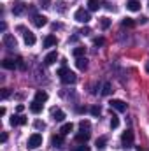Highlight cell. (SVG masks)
Masks as SVG:
<instances>
[{
  "label": "cell",
  "mask_w": 149,
  "mask_h": 151,
  "mask_svg": "<svg viewBox=\"0 0 149 151\" xmlns=\"http://www.w3.org/2000/svg\"><path fill=\"white\" fill-rule=\"evenodd\" d=\"M58 76H60L62 83H65V84H74L75 81H77V76H75L72 70H69L67 67H62V69L58 70Z\"/></svg>",
  "instance_id": "6da1fadb"
},
{
  "label": "cell",
  "mask_w": 149,
  "mask_h": 151,
  "mask_svg": "<svg viewBox=\"0 0 149 151\" xmlns=\"http://www.w3.org/2000/svg\"><path fill=\"white\" fill-rule=\"evenodd\" d=\"M121 144L125 148H132L133 146V132L132 130H125L121 135Z\"/></svg>",
  "instance_id": "7a4b0ae2"
},
{
  "label": "cell",
  "mask_w": 149,
  "mask_h": 151,
  "mask_svg": "<svg viewBox=\"0 0 149 151\" xmlns=\"http://www.w3.org/2000/svg\"><path fill=\"white\" fill-rule=\"evenodd\" d=\"M74 18H75V21H79V23H88L91 18H90V12L86 11V9H77L75 11V14H74Z\"/></svg>",
  "instance_id": "3957f363"
},
{
  "label": "cell",
  "mask_w": 149,
  "mask_h": 151,
  "mask_svg": "<svg viewBox=\"0 0 149 151\" xmlns=\"http://www.w3.org/2000/svg\"><path fill=\"white\" fill-rule=\"evenodd\" d=\"M39 146H42V135L40 134H32L28 137V148L30 150H35Z\"/></svg>",
  "instance_id": "277c9868"
},
{
  "label": "cell",
  "mask_w": 149,
  "mask_h": 151,
  "mask_svg": "<svg viewBox=\"0 0 149 151\" xmlns=\"http://www.w3.org/2000/svg\"><path fill=\"white\" fill-rule=\"evenodd\" d=\"M109 106H111L112 109H116L117 113H125L126 111V104L123 100H119V99H112L111 102H109Z\"/></svg>",
  "instance_id": "5b68a950"
},
{
  "label": "cell",
  "mask_w": 149,
  "mask_h": 151,
  "mask_svg": "<svg viewBox=\"0 0 149 151\" xmlns=\"http://www.w3.org/2000/svg\"><path fill=\"white\" fill-rule=\"evenodd\" d=\"M2 40H4V46H5L7 49H14V47H16V39L12 37L11 34H5Z\"/></svg>",
  "instance_id": "8992f818"
},
{
  "label": "cell",
  "mask_w": 149,
  "mask_h": 151,
  "mask_svg": "<svg viewBox=\"0 0 149 151\" xmlns=\"http://www.w3.org/2000/svg\"><path fill=\"white\" fill-rule=\"evenodd\" d=\"M32 23H34L37 28H42V27H46V25H47V18H46V16H40V14H37V16H34Z\"/></svg>",
  "instance_id": "52a82bcc"
},
{
  "label": "cell",
  "mask_w": 149,
  "mask_h": 151,
  "mask_svg": "<svg viewBox=\"0 0 149 151\" xmlns=\"http://www.w3.org/2000/svg\"><path fill=\"white\" fill-rule=\"evenodd\" d=\"M51 116H53L54 121H63V119H65V113H63L60 107H53V109H51Z\"/></svg>",
  "instance_id": "ba28073f"
},
{
  "label": "cell",
  "mask_w": 149,
  "mask_h": 151,
  "mask_svg": "<svg viewBox=\"0 0 149 151\" xmlns=\"http://www.w3.org/2000/svg\"><path fill=\"white\" fill-rule=\"evenodd\" d=\"M2 67H4V69H9V70H14V69H18V60L5 58V60L2 62Z\"/></svg>",
  "instance_id": "9c48e42d"
},
{
  "label": "cell",
  "mask_w": 149,
  "mask_h": 151,
  "mask_svg": "<svg viewBox=\"0 0 149 151\" xmlns=\"http://www.w3.org/2000/svg\"><path fill=\"white\" fill-rule=\"evenodd\" d=\"M88 139H90V132H86V130H81L79 134H75V142H79V144H86Z\"/></svg>",
  "instance_id": "30bf717a"
},
{
  "label": "cell",
  "mask_w": 149,
  "mask_h": 151,
  "mask_svg": "<svg viewBox=\"0 0 149 151\" xmlns=\"http://www.w3.org/2000/svg\"><path fill=\"white\" fill-rule=\"evenodd\" d=\"M23 32H25V34H23L25 44H27V46H34V44H35V40H37V39H35V35H34L32 32H28V30H23Z\"/></svg>",
  "instance_id": "8fae6325"
},
{
  "label": "cell",
  "mask_w": 149,
  "mask_h": 151,
  "mask_svg": "<svg viewBox=\"0 0 149 151\" xmlns=\"http://www.w3.org/2000/svg\"><path fill=\"white\" fill-rule=\"evenodd\" d=\"M126 9L132 11V12H137V11H140V2L139 0H128L126 2Z\"/></svg>",
  "instance_id": "7c38bea8"
},
{
  "label": "cell",
  "mask_w": 149,
  "mask_h": 151,
  "mask_svg": "<svg viewBox=\"0 0 149 151\" xmlns=\"http://www.w3.org/2000/svg\"><path fill=\"white\" fill-rule=\"evenodd\" d=\"M56 60H58V53H56V51H51V53H47V55H46L44 63H46V65H53Z\"/></svg>",
  "instance_id": "4fadbf2b"
},
{
  "label": "cell",
  "mask_w": 149,
  "mask_h": 151,
  "mask_svg": "<svg viewBox=\"0 0 149 151\" xmlns=\"http://www.w3.org/2000/svg\"><path fill=\"white\" fill-rule=\"evenodd\" d=\"M12 12H14L16 16L23 14V12H25V4H23V2H14V5H12Z\"/></svg>",
  "instance_id": "5bb4252c"
},
{
  "label": "cell",
  "mask_w": 149,
  "mask_h": 151,
  "mask_svg": "<svg viewBox=\"0 0 149 151\" xmlns=\"http://www.w3.org/2000/svg\"><path fill=\"white\" fill-rule=\"evenodd\" d=\"M27 121H28V119H27L25 116H21V114H19V116H12V118H11V125H12V127H16V125H25Z\"/></svg>",
  "instance_id": "9a60e30c"
},
{
  "label": "cell",
  "mask_w": 149,
  "mask_h": 151,
  "mask_svg": "<svg viewBox=\"0 0 149 151\" xmlns=\"http://www.w3.org/2000/svg\"><path fill=\"white\" fill-rule=\"evenodd\" d=\"M51 142H53V146H56V148H63V144H65L63 135H53V137H51Z\"/></svg>",
  "instance_id": "2e32d148"
},
{
  "label": "cell",
  "mask_w": 149,
  "mask_h": 151,
  "mask_svg": "<svg viewBox=\"0 0 149 151\" xmlns=\"http://www.w3.org/2000/svg\"><path fill=\"white\" fill-rule=\"evenodd\" d=\"M56 44H58V39L54 37V35H47V37L44 39V47H53Z\"/></svg>",
  "instance_id": "e0dca14e"
},
{
  "label": "cell",
  "mask_w": 149,
  "mask_h": 151,
  "mask_svg": "<svg viewBox=\"0 0 149 151\" xmlns=\"http://www.w3.org/2000/svg\"><path fill=\"white\" fill-rule=\"evenodd\" d=\"M75 67H77L79 70H86V69H88V60L82 58V56L77 58V60H75Z\"/></svg>",
  "instance_id": "ac0fdd59"
},
{
  "label": "cell",
  "mask_w": 149,
  "mask_h": 151,
  "mask_svg": "<svg viewBox=\"0 0 149 151\" xmlns=\"http://www.w3.org/2000/svg\"><path fill=\"white\" fill-rule=\"evenodd\" d=\"M35 100H37V102H40V104H44V102L47 100V93H46L44 90H39L37 93H35Z\"/></svg>",
  "instance_id": "d6986e66"
},
{
  "label": "cell",
  "mask_w": 149,
  "mask_h": 151,
  "mask_svg": "<svg viewBox=\"0 0 149 151\" xmlns=\"http://www.w3.org/2000/svg\"><path fill=\"white\" fill-rule=\"evenodd\" d=\"M30 111H32L34 114H39L40 111H42V104H40V102H37V100H34V102L30 104Z\"/></svg>",
  "instance_id": "ffe728a7"
},
{
  "label": "cell",
  "mask_w": 149,
  "mask_h": 151,
  "mask_svg": "<svg viewBox=\"0 0 149 151\" xmlns=\"http://www.w3.org/2000/svg\"><path fill=\"white\" fill-rule=\"evenodd\" d=\"M72 130H74V125H72V123H65V125H62V128H60L62 135H67V134H70Z\"/></svg>",
  "instance_id": "44dd1931"
},
{
  "label": "cell",
  "mask_w": 149,
  "mask_h": 151,
  "mask_svg": "<svg viewBox=\"0 0 149 151\" xmlns=\"http://www.w3.org/2000/svg\"><path fill=\"white\" fill-rule=\"evenodd\" d=\"M121 27H123V28H133V27H135V21H133L132 18H125V19L121 21Z\"/></svg>",
  "instance_id": "7402d4cb"
},
{
  "label": "cell",
  "mask_w": 149,
  "mask_h": 151,
  "mask_svg": "<svg viewBox=\"0 0 149 151\" xmlns=\"http://www.w3.org/2000/svg\"><path fill=\"white\" fill-rule=\"evenodd\" d=\"M88 7H90V11H98L100 9V2L98 0H88Z\"/></svg>",
  "instance_id": "603a6c76"
},
{
  "label": "cell",
  "mask_w": 149,
  "mask_h": 151,
  "mask_svg": "<svg viewBox=\"0 0 149 151\" xmlns=\"http://www.w3.org/2000/svg\"><path fill=\"white\" fill-rule=\"evenodd\" d=\"M84 53H86V47H82V46H77V47H74V56H75V58H81Z\"/></svg>",
  "instance_id": "cb8c5ba5"
},
{
  "label": "cell",
  "mask_w": 149,
  "mask_h": 151,
  "mask_svg": "<svg viewBox=\"0 0 149 151\" xmlns=\"http://www.w3.org/2000/svg\"><path fill=\"white\" fill-rule=\"evenodd\" d=\"M79 128H81V130H86V132H90V128H91V123H90L88 119H82V121H79Z\"/></svg>",
  "instance_id": "d4e9b609"
},
{
  "label": "cell",
  "mask_w": 149,
  "mask_h": 151,
  "mask_svg": "<svg viewBox=\"0 0 149 151\" xmlns=\"http://www.w3.org/2000/svg\"><path fill=\"white\" fill-rule=\"evenodd\" d=\"M105 144H107V137H98V139H97V148H98V150H104Z\"/></svg>",
  "instance_id": "484cf974"
},
{
  "label": "cell",
  "mask_w": 149,
  "mask_h": 151,
  "mask_svg": "<svg viewBox=\"0 0 149 151\" xmlns=\"http://www.w3.org/2000/svg\"><path fill=\"white\" fill-rule=\"evenodd\" d=\"M100 27H102L104 30H107V28L111 27V19H109V18H102V19H100Z\"/></svg>",
  "instance_id": "4316f807"
},
{
  "label": "cell",
  "mask_w": 149,
  "mask_h": 151,
  "mask_svg": "<svg viewBox=\"0 0 149 151\" xmlns=\"http://www.w3.org/2000/svg\"><path fill=\"white\" fill-rule=\"evenodd\" d=\"M111 127L112 128H117V127H119V118H117L116 114H112L111 116Z\"/></svg>",
  "instance_id": "83f0119b"
},
{
  "label": "cell",
  "mask_w": 149,
  "mask_h": 151,
  "mask_svg": "<svg viewBox=\"0 0 149 151\" xmlns=\"http://www.w3.org/2000/svg\"><path fill=\"white\" fill-rule=\"evenodd\" d=\"M72 151H91V150H90V146H86V144H79V146H74Z\"/></svg>",
  "instance_id": "f1b7e54d"
},
{
  "label": "cell",
  "mask_w": 149,
  "mask_h": 151,
  "mask_svg": "<svg viewBox=\"0 0 149 151\" xmlns=\"http://www.w3.org/2000/svg\"><path fill=\"white\" fill-rule=\"evenodd\" d=\"M111 91H112L111 83H105V84H104V90H102V93H104V95H111Z\"/></svg>",
  "instance_id": "f546056e"
},
{
  "label": "cell",
  "mask_w": 149,
  "mask_h": 151,
  "mask_svg": "<svg viewBox=\"0 0 149 151\" xmlns=\"http://www.w3.org/2000/svg\"><path fill=\"white\" fill-rule=\"evenodd\" d=\"M93 44H95V46H104V44H105V39L104 37H97L95 40H93Z\"/></svg>",
  "instance_id": "4dcf8cb0"
},
{
  "label": "cell",
  "mask_w": 149,
  "mask_h": 151,
  "mask_svg": "<svg viewBox=\"0 0 149 151\" xmlns=\"http://www.w3.org/2000/svg\"><path fill=\"white\" fill-rule=\"evenodd\" d=\"M100 113H102V109H100L98 106H93V107H91V114H93V116H100Z\"/></svg>",
  "instance_id": "1f68e13d"
},
{
  "label": "cell",
  "mask_w": 149,
  "mask_h": 151,
  "mask_svg": "<svg viewBox=\"0 0 149 151\" xmlns=\"http://www.w3.org/2000/svg\"><path fill=\"white\" fill-rule=\"evenodd\" d=\"M18 60V69H21V70H25V62H23V58L19 56V58H16Z\"/></svg>",
  "instance_id": "d6a6232c"
},
{
  "label": "cell",
  "mask_w": 149,
  "mask_h": 151,
  "mask_svg": "<svg viewBox=\"0 0 149 151\" xmlns=\"http://www.w3.org/2000/svg\"><path fill=\"white\" fill-rule=\"evenodd\" d=\"M9 95H11V90H9V88H4V90H2V99H7Z\"/></svg>",
  "instance_id": "836d02e7"
},
{
  "label": "cell",
  "mask_w": 149,
  "mask_h": 151,
  "mask_svg": "<svg viewBox=\"0 0 149 151\" xmlns=\"http://www.w3.org/2000/svg\"><path fill=\"white\" fill-rule=\"evenodd\" d=\"M44 127H46V125H44L42 121H35V128H44Z\"/></svg>",
  "instance_id": "e575fe53"
},
{
  "label": "cell",
  "mask_w": 149,
  "mask_h": 151,
  "mask_svg": "<svg viewBox=\"0 0 149 151\" xmlns=\"http://www.w3.org/2000/svg\"><path fill=\"white\" fill-rule=\"evenodd\" d=\"M81 34H84V35H86V34H90V28H88V27H86V28H82V32H81Z\"/></svg>",
  "instance_id": "d590c367"
},
{
  "label": "cell",
  "mask_w": 149,
  "mask_h": 151,
  "mask_svg": "<svg viewBox=\"0 0 149 151\" xmlns=\"http://www.w3.org/2000/svg\"><path fill=\"white\" fill-rule=\"evenodd\" d=\"M23 109H25V107H23V106H21V104H19V106H18V107H16V111H18V113H21V111H23Z\"/></svg>",
  "instance_id": "8d00e7d4"
},
{
  "label": "cell",
  "mask_w": 149,
  "mask_h": 151,
  "mask_svg": "<svg viewBox=\"0 0 149 151\" xmlns=\"http://www.w3.org/2000/svg\"><path fill=\"white\" fill-rule=\"evenodd\" d=\"M40 2H42V5H44V7H47V4H49L51 0H40Z\"/></svg>",
  "instance_id": "74e56055"
},
{
  "label": "cell",
  "mask_w": 149,
  "mask_h": 151,
  "mask_svg": "<svg viewBox=\"0 0 149 151\" xmlns=\"http://www.w3.org/2000/svg\"><path fill=\"white\" fill-rule=\"evenodd\" d=\"M0 116H5V107H0Z\"/></svg>",
  "instance_id": "f35d334b"
},
{
  "label": "cell",
  "mask_w": 149,
  "mask_h": 151,
  "mask_svg": "<svg viewBox=\"0 0 149 151\" xmlns=\"http://www.w3.org/2000/svg\"><path fill=\"white\" fill-rule=\"evenodd\" d=\"M137 151H148V150H144V148H140V146H137Z\"/></svg>",
  "instance_id": "ab89813d"
},
{
  "label": "cell",
  "mask_w": 149,
  "mask_h": 151,
  "mask_svg": "<svg viewBox=\"0 0 149 151\" xmlns=\"http://www.w3.org/2000/svg\"><path fill=\"white\" fill-rule=\"evenodd\" d=\"M146 72H148V74H149V62H148V63H146Z\"/></svg>",
  "instance_id": "60d3db41"
},
{
  "label": "cell",
  "mask_w": 149,
  "mask_h": 151,
  "mask_svg": "<svg viewBox=\"0 0 149 151\" xmlns=\"http://www.w3.org/2000/svg\"><path fill=\"white\" fill-rule=\"evenodd\" d=\"M148 5H149V4H148Z\"/></svg>",
  "instance_id": "b9f144b4"
}]
</instances>
